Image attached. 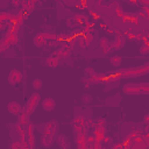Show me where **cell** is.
I'll list each match as a JSON object with an SVG mask.
<instances>
[{
    "instance_id": "1",
    "label": "cell",
    "mask_w": 149,
    "mask_h": 149,
    "mask_svg": "<svg viewBox=\"0 0 149 149\" xmlns=\"http://www.w3.org/2000/svg\"><path fill=\"white\" fill-rule=\"evenodd\" d=\"M40 94L38 93H34V94H31V97L29 98V100H28V102L26 104V107H24V111L23 112H26V113H28L29 115L35 111V108L37 107V105H38V102H40Z\"/></svg>"
},
{
    "instance_id": "2",
    "label": "cell",
    "mask_w": 149,
    "mask_h": 149,
    "mask_svg": "<svg viewBox=\"0 0 149 149\" xmlns=\"http://www.w3.org/2000/svg\"><path fill=\"white\" fill-rule=\"evenodd\" d=\"M7 79H8V83H9L10 85L19 84V83L22 80V73H21V71L16 70V69H13V70L9 72Z\"/></svg>"
},
{
    "instance_id": "3",
    "label": "cell",
    "mask_w": 149,
    "mask_h": 149,
    "mask_svg": "<svg viewBox=\"0 0 149 149\" xmlns=\"http://www.w3.org/2000/svg\"><path fill=\"white\" fill-rule=\"evenodd\" d=\"M58 129V125H57V122L56 121H50V122H48V123H45L44 126H43V133L44 134H48V135H51V136H55L56 134H57V130Z\"/></svg>"
},
{
    "instance_id": "4",
    "label": "cell",
    "mask_w": 149,
    "mask_h": 149,
    "mask_svg": "<svg viewBox=\"0 0 149 149\" xmlns=\"http://www.w3.org/2000/svg\"><path fill=\"white\" fill-rule=\"evenodd\" d=\"M115 34H116L115 40L111 43V45H112L113 50H120V49L125 45V37H123V35H122L120 31H118V30H116Z\"/></svg>"
},
{
    "instance_id": "5",
    "label": "cell",
    "mask_w": 149,
    "mask_h": 149,
    "mask_svg": "<svg viewBox=\"0 0 149 149\" xmlns=\"http://www.w3.org/2000/svg\"><path fill=\"white\" fill-rule=\"evenodd\" d=\"M34 129H35L34 125L29 122V123L27 125V142H28V144H29V147H30V148H34V146H35Z\"/></svg>"
},
{
    "instance_id": "6",
    "label": "cell",
    "mask_w": 149,
    "mask_h": 149,
    "mask_svg": "<svg viewBox=\"0 0 149 149\" xmlns=\"http://www.w3.org/2000/svg\"><path fill=\"white\" fill-rule=\"evenodd\" d=\"M7 109H8V112H9L10 114H13V115H19V114L22 113V107H21V105H20L19 102H16V101L9 102V104L7 105Z\"/></svg>"
},
{
    "instance_id": "7",
    "label": "cell",
    "mask_w": 149,
    "mask_h": 149,
    "mask_svg": "<svg viewBox=\"0 0 149 149\" xmlns=\"http://www.w3.org/2000/svg\"><path fill=\"white\" fill-rule=\"evenodd\" d=\"M123 92L127 94H136V93L141 92V88L136 84H126L123 86Z\"/></svg>"
},
{
    "instance_id": "8",
    "label": "cell",
    "mask_w": 149,
    "mask_h": 149,
    "mask_svg": "<svg viewBox=\"0 0 149 149\" xmlns=\"http://www.w3.org/2000/svg\"><path fill=\"white\" fill-rule=\"evenodd\" d=\"M17 40H19L17 35H16V34H10L9 31H7L6 35H5L3 38H2V41H3L7 45H13V44H15V43L17 42Z\"/></svg>"
},
{
    "instance_id": "9",
    "label": "cell",
    "mask_w": 149,
    "mask_h": 149,
    "mask_svg": "<svg viewBox=\"0 0 149 149\" xmlns=\"http://www.w3.org/2000/svg\"><path fill=\"white\" fill-rule=\"evenodd\" d=\"M76 144L78 148L80 149H84L87 147V141H86V135L85 133H81V134H78L76 135Z\"/></svg>"
},
{
    "instance_id": "10",
    "label": "cell",
    "mask_w": 149,
    "mask_h": 149,
    "mask_svg": "<svg viewBox=\"0 0 149 149\" xmlns=\"http://www.w3.org/2000/svg\"><path fill=\"white\" fill-rule=\"evenodd\" d=\"M72 19H73V21H74L76 23H78V24H87V23L90 22L88 16L85 15V14H81V13H79V14H74Z\"/></svg>"
},
{
    "instance_id": "11",
    "label": "cell",
    "mask_w": 149,
    "mask_h": 149,
    "mask_svg": "<svg viewBox=\"0 0 149 149\" xmlns=\"http://www.w3.org/2000/svg\"><path fill=\"white\" fill-rule=\"evenodd\" d=\"M55 106H56V102H55V100L52 98H45L42 101V107H43L44 111L50 112V111H52L55 108Z\"/></svg>"
},
{
    "instance_id": "12",
    "label": "cell",
    "mask_w": 149,
    "mask_h": 149,
    "mask_svg": "<svg viewBox=\"0 0 149 149\" xmlns=\"http://www.w3.org/2000/svg\"><path fill=\"white\" fill-rule=\"evenodd\" d=\"M100 47H101L104 54H109V52L113 50V48H112L109 41H108L106 37H101V38H100Z\"/></svg>"
},
{
    "instance_id": "13",
    "label": "cell",
    "mask_w": 149,
    "mask_h": 149,
    "mask_svg": "<svg viewBox=\"0 0 149 149\" xmlns=\"http://www.w3.org/2000/svg\"><path fill=\"white\" fill-rule=\"evenodd\" d=\"M69 55H70V51H68L66 49H64V48H58L57 50H55L52 54H51V56H55V57H57V58H66V57H69Z\"/></svg>"
},
{
    "instance_id": "14",
    "label": "cell",
    "mask_w": 149,
    "mask_h": 149,
    "mask_svg": "<svg viewBox=\"0 0 149 149\" xmlns=\"http://www.w3.org/2000/svg\"><path fill=\"white\" fill-rule=\"evenodd\" d=\"M41 143H42V146L45 147V148L51 147L52 143H54V136L48 135V134H43L42 137H41Z\"/></svg>"
},
{
    "instance_id": "15",
    "label": "cell",
    "mask_w": 149,
    "mask_h": 149,
    "mask_svg": "<svg viewBox=\"0 0 149 149\" xmlns=\"http://www.w3.org/2000/svg\"><path fill=\"white\" fill-rule=\"evenodd\" d=\"M47 41H48V40H45L43 33L36 34L35 37H34V44H35L36 47H42V45H44V44L47 43Z\"/></svg>"
},
{
    "instance_id": "16",
    "label": "cell",
    "mask_w": 149,
    "mask_h": 149,
    "mask_svg": "<svg viewBox=\"0 0 149 149\" xmlns=\"http://www.w3.org/2000/svg\"><path fill=\"white\" fill-rule=\"evenodd\" d=\"M93 136L95 137V140L102 141L104 137H105V127H98L97 126V128L93 132Z\"/></svg>"
},
{
    "instance_id": "17",
    "label": "cell",
    "mask_w": 149,
    "mask_h": 149,
    "mask_svg": "<svg viewBox=\"0 0 149 149\" xmlns=\"http://www.w3.org/2000/svg\"><path fill=\"white\" fill-rule=\"evenodd\" d=\"M17 122H19L20 125H22V126H27V125L30 122V121H29V114L22 111V113L17 115Z\"/></svg>"
},
{
    "instance_id": "18",
    "label": "cell",
    "mask_w": 149,
    "mask_h": 149,
    "mask_svg": "<svg viewBox=\"0 0 149 149\" xmlns=\"http://www.w3.org/2000/svg\"><path fill=\"white\" fill-rule=\"evenodd\" d=\"M14 129H15L16 134L20 136L21 140H27V130H24V129L22 128V125H20V123L17 122V123L14 126Z\"/></svg>"
},
{
    "instance_id": "19",
    "label": "cell",
    "mask_w": 149,
    "mask_h": 149,
    "mask_svg": "<svg viewBox=\"0 0 149 149\" xmlns=\"http://www.w3.org/2000/svg\"><path fill=\"white\" fill-rule=\"evenodd\" d=\"M58 63H59V58H57L55 56H50L44 61L45 66H50V68H56L58 65Z\"/></svg>"
},
{
    "instance_id": "20",
    "label": "cell",
    "mask_w": 149,
    "mask_h": 149,
    "mask_svg": "<svg viewBox=\"0 0 149 149\" xmlns=\"http://www.w3.org/2000/svg\"><path fill=\"white\" fill-rule=\"evenodd\" d=\"M34 8H35V3L31 2L30 0H23L22 1V10H24V13H30Z\"/></svg>"
},
{
    "instance_id": "21",
    "label": "cell",
    "mask_w": 149,
    "mask_h": 149,
    "mask_svg": "<svg viewBox=\"0 0 149 149\" xmlns=\"http://www.w3.org/2000/svg\"><path fill=\"white\" fill-rule=\"evenodd\" d=\"M29 144L26 140H19V141H14L12 144H10V148L12 149H20V148H28Z\"/></svg>"
},
{
    "instance_id": "22",
    "label": "cell",
    "mask_w": 149,
    "mask_h": 149,
    "mask_svg": "<svg viewBox=\"0 0 149 149\" xmlns=\"http://www.w3.org/2000/svg\"><path fill=\"white\" fill-rule=\"evenodd\" d=\"M23 21H24V10H20L17 14H15L14 20H13V21H10V22H13V23H15V24L21 26V24L23 23Z\"/></svg>"
},
{
    "instance_id": "23",
    "label": "cell",
    "mask_w": 149,
    "mask_h": 149,
    "mask_svg": "<svg viewBox=\"0 0 149 149\" xmlns=\"http://www.w3.org/2000/svg\"><path fill=\"white\" fill-rule=\"evenodd\" d=\"M14 17H15V15L12 13H8V12H1V14H0V21H2V22H6V21L10 22L14 20Z\"/></svg>"
},
{
    "instance_id": "24",
    "label": "cell",
    "mask_w": 149,
    "mask_h": 149,
    "mask_svg": "<svg viewBox=\"0 0 149 149\" xmlns=\"http://www.w3.org/2000/svg\"><path fill=\"white\" fill-rule=\"evenodd\" d=\"M57 143H58L62 148H69V147H70V144H69V142H68V139H66L64 135H59V136L57 137Z\"/></svg>"
},
{
    "instance_id": "25",
    "label": "cell",
    "mask_w": 149,
    "mask_h": 149,
    "mask_svg": "<svg viewBox=\"0 0 149 149\" xmlns=\"http://www.w3.org/2000/svg\"><path fill=\"white\" fill-rule=\"evenodd\" d=\"M85 121H86V118H84L83 115H77V116H74V119L72 120V123L79 125V126H85Z\"/></svg>"
},
{
    "instance_id": "26",
    "label": "cell",
    "mask_w": 149,
    "mask_h": 149,
    "mask_svg": "<svg viewBox=\"0 0 149 149\" xmlns=\"http://www.w3.org/2000/svg\"><path fill=\"white\" fill-rule=\"evenodd\" d=\"M109 62H111V64L113 65V66H120L121 65V63H122V58L120 57V56H113V57H111V59H109Z\"/></svg>"
},
{
    "instance_id": "27",
    "label": "cell",
    "mask_w": 149,
    "mask_h": 149,
    "mask_svg": "<svg viewBox=\"0 0 149 149\" xmlns=\"http://www.w3.org/2000/svg\"><path fill=\"white\" fill-rule=\"evenodd\" d=\"M77 41L79 43V47L80 48H85L87 44H86V40H85V35L84 34H80L77 36Z\"/></svg>"
},
{
    "instance_id": "28",
    "label": "cell",
    "mask_w": 149,
    "mask_h": 149,
    "mask_svg": "<svg viewBox=\"0 0 149 149\" xmlns=\"http://www.w3.org/2000/svg\"><path fill=\"white\" fill-rule=\"evenodd\" d=\"M31 86H33V88L34 90H40L41 87H42V80L41 79H38V78H36V79H34L33 80V83H31Z\"/></svg>"
},
{
    "instance_id": "29",
    "label": "cell",
    "mask_w": 149,
    "mask_h": 149,
    "mask_svg": "<svg viewBox=\"0 0 149 149\" xmlns=\"http://www.w3.org/2000/svg\"><path fill=\"white\" fill-rule=\"evenodd\" d=\"M140 52H141L142 55L148 54V52H149V44H148V43H144L142 47H140Z\"/></svg>"
},
{
    "instance_id": "30",
    "label": "cell",
    "mask_w": 149,
    "mask_h": 149,
    "mask_svg": "<svg viewBox=\"0 0 149 149\" xmlns=\"http://www.w3.org/2000/svg\"><path fill=\"white\" fill-rule=\"evenodd\" d=\"M115 13H116V15H118L120 19H122V17L125 16V14H126V13L122 10V8H121V7H118V8L115 9Z\"/></svg>"
},
{
    "instance_id": "31",
    "label": "cell",
    "mask_w": 149,
    "mask_h": 149,
    "mask_svg": "<svg viewBox=\"0 0 149 149\" xmlns=\"http://www.w3.org/2000/svg\"><path fill=\"white\" fill-rule=\"evenodd\" d=\"M85 35V40H86V44L88 45L91 42H92V40H93V35H92V33H88V34H84Z\"/></svg>"
},
{
    "instance_id": "32",
    "label": "cell",
    "mask_w": 149,
    "mask_h": 149,
    "mask_svg": "<svg viewBox=\"0 0 149 149\" xmlns=\"http://www.w3.org/2000/svg\"><path fill=\"white\" fill-rule=\"evenodd\" d=\"M105 123H106V120H105L104 118H99V119H97L95 125H97L98 127H104V126H105Z\"/></svg>"
},
{
    "instance_id": "33",
    "label": "cell",
    "mask_w": 149,
    "mask_h": 149,
    "mask_svg": "<svg viewBox=\"0 0 149 149\" xmlns=\"http://www.w3.org/2000/svg\"><path fill=\"white\" fill-rule=\"evenodd\" d=\"M140 88H141V92H149V84L147 83H143L141 85H139Z\"/></svg>"
},
{
    "instance_id": "34",
    "label": "cell",
    "mask_w": 149,
    "mask_h": 149,
    "mask_svg": "<svg viewBox=\"0 0 149 149\" xmlns=\"http://www.w3.org/2000/svg\"><path fill=\"white\" fill-rule=\"evenodd\" d=\"M22 1L23 0H10V3L13 7H19V6H22Z\"/></svg>"
},
{
    "instance_id": "35",
    "label": "cell",
    "mask_w": 149,
    "mask_h": 149,
    "mask_svg": "<svg viewBox=\"0 0 149 149\" xmlns=\"http://www.w3.org/2000/svg\"><path fill=\"white\" fill-rule=\"evenodd\" d=\"M93 125H94V121L92 120V119H86V121H85V127L86 128H90V127H93Z\"/></svg>"
},
{
    "instance_id": "36",
    "label": "cell",
    "mask_w": 149,
    "mask_h": 149,
    "mask_svg": "<svg viewBox=\"0 0 149 149\" xmlns=\"http://www.w3.org/2000/svg\"><path fill=\"white\" fill-rule=\"evenodd\" d=\"M90 14H91V15L93 16V19H95V20H98V19L100 17V14L97 13L95 9H90Z\"/></svg>"
},
{
    "instance_id": "37",
    "label": "cell",
    "mask_w": 149,
    "mask_h": 149,
    "mask_svg": "<svg viewBox=\"0 0 149 149\" xmlns=\"http://www.w3.org/2000/svg\"><path fill=\"white\" fill-rule=\"evenodd\" d=\"M8 47H9V45H7V44L1 40V43H0V51H1V52H3Z\"/></svg>"
},
{
    "instance_id": "38",
    "label": "cell",
    "mask_w": 149,
    "mask_h": 149,
    "mask_svg": "<svg viewBox=\"0 0 149 149\" xmlns=\"http://www.w3.org/2000/svg\"><path fill=\"white\" fill-rule=\"evenodd\" d=\"M81 99H83V101H84V102H91V100H92L91 95H88V94H84Z\"/></svg>"
},
{
    "instance_id": "39",
    "label": "cell",
    "mask_w": 149,
    "mask_h": 149,
    "mask_svg": "<svg viewBox=\"0 0 149 149\" xmlns=\"http://www.w3.org/2000/svg\"><path fill=\"white\" fill-rule=\"evenodd\" d=\"M86 73H87V74H88L90 77H91V76H94V74H95L94 70H93V69H91V68H87V69H86Z\"/></svg>"
},
{
    "instance_id": "40",
    "label": "cell",
    "mask_w": 149,
    "mask_h": 149,
    "mask_svg": "<svg viewBox=\"0 0 149 149\" xmlns=\"http://www.w3.org/2000/svg\"><path fill=\"white\" fill-rule=\"evenodd\" d=\"M81 7H87V0H79Z\"/></svg>"
},
{
    "instance_id": "41",
    "label": "cell",
    "mask_w": 149,
    "mask_h": 149,
    "mask_svg": "<svg viewBox=\"0 0 149 149\" xmlns=\"http://www.w3.org/2000/svg\"><path fill=\"white\" fill-rule=\"evenodd\" d=\"M72 21H73V19H68L66 20V24L69 26V27H72L73 24H72Z\"/></svg>"
},
{
    "instance_id": "42",
    "label": "cell",
    "mask_w": 149,
    "mask_h": 149,
    "mask_svg": "<svg viewBox=\"0 0 149 149\" xmlns=\"http://www.w3.org/2000/svg\"><path fill=\"white\" fill-rule=\"evenodd\" d=\"M140 2L144 6H149V0H140Z\"/></svg>"
},
{
    "instance_id": "43",
    "label": "cell",
    "mask_w": 149,
    "mask_h": 149,
    "mask_svg": "<svg viewBox=\"0 0 149 149\" xmlns=\"http://www.w3.org/2000/svg\"><path fill=\"white\" fill-rule=\"evenodd\" d=\"M135 38H136L137 41H140V40L143 38V36H142V34H136V35H135Z\"/></svg>"
},
{
    "instance_id": "44",
    "label": "cell",
    "mask_w": 149,
    "mask_h": 149,
    "mask_svg": "<svg viewBox=\"0 0 149 149\" xmlns=\"http://www.w3.org/2000/svg\"><path fill=\"white\" fill-rule=\"evenodd\" d=\"M143 121H144L146 123H149V114L144 115V118H143Z\"/></svg>"
},
{
    "instance_id": "45",
    "label": "cell",
    "mask_w": 149,
    "mask_h": 149,
    "mask_svg": "<svg viewBox=\"0 0 149 149\" xmlns=\"http://www.w3.org/2000/svg\"><path fill=\"white\" fill-rule=\"evenodd\" d=\"M128 38L134 40V38H135V34H133V33H128Z\"/></svg>"
},
{
    "instance_id": "46",
    "label": "cell",
    "mask_w": 149,
    "mask_h": 149,
    "mask_svg": "<svg viewBox=\"0 0 149 149\" xmlns=\"http://www.w3.org/2000/svg\"><path fill=\"white\" fill-rule=\"evenodd\" d=\"M125 147V144H121V143H119V144H115L113 148H123Z\"/></svg>"
},
{
    "instance_id": "47",
    "label": "cell",
    "mask_w": 149,
    "mask_h": 149,
    "mask_svg": "<svg viewBox=\"0 0 149 149\" xmlns=\"http://www.w3.org/2000/svg\"><path fill=\"white\" fill-rule=\"evenodd\" d=\"M128 2L132 3V5H136L137 3V0H128Z\"/></svg>"
},
{
    "instance_id": "48",
    "label": "cell",
    "mask_w": 149,
    "mask_h": 149,
    "mask_svg": "<svg viewBox=\"0 0 149 149\" xmlns=\"http://www.w3.org/2000/svg\"><path fill=\"white\" fill-rule=\"evenodd\" d=\"M100 27H101V28H104V29H106V28H107V24H106V23H101V24H100Z\"/></svg>"
},
{
    "instance_id": "49",
    "label": "cell",
    "mask_w": 149,
    "mask_h": 149,
    "mask_svg": "<svg viewBox=\"0 0 149 149\" xmlns=\"http://www.w3.org/2000/svg\"><path fill=\"white\" fill-rule=\"evenodd\" d=\"M144 66H146V68L148 69V71H149V62H147V63L144 64Z\"/></svg>"
}]
</instances>
